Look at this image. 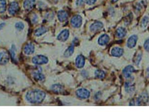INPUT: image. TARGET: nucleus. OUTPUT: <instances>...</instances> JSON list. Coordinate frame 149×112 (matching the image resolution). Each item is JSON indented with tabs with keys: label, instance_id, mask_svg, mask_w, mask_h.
<instances>
[{
	"label": "nucleus",
	"instance_id": "obj_1",
	"mask_svg": "<svg viewBox=\"0 0 149 112\" xmlns=\"http://www.w3.org/2000/svg\"><path fill=\"white\" fill-rule=\"evenodd\" d=\"M45 98V92L39 89L29 91L26 95V98L27 101L33 104L41 103L44 100Z\"/></svg>",
	"mask_w": 149,
	"mask_h": 112
},
{
	"label": "nucleus",
	"instance_id": "obj_2",
	"mask_svg": "<svg viewBox=\"0 0 149 112\" xmlns=\"http://www.w3.org/2000/svg\"><path fill=\"white\" fill-rule=\"evenodd\" d=\"M48 62V58L41 55H39L34 56L32 58V62L35 65H43V64H46Z\"/></svg>",
	"mask_w": 149,
	"mask_h": 112
},
{
	"label": "nucleus",
	"instance_id": "obj_3",
	"mask_svg": "<svg viewBox=\"0 0 149 112\" xmlns=\"http://www.w3.org/2000/svg\"><path fill=\"white\" fill-rule=\"evenodd\" d=\"M148 102V95L147 92H143L141 93L137 99V105L138 106L146 105Z\"/></svg>",
	"mask_w": 149,
	"mask_h": 112
},
{
	"label": "nucleus",
	"instance_id": "obj_4",
	"mask_svg": "<svg viewBox=\"0 0 149 112\" xmlns=\"http://www.w3.org/2000/svg\"><path fill=\"white\" fill-rule=\"evenodd\" d=\"M76 94L79 98L82 99L88 98L90 95V92L85 88H80L78 89L76 92Z\"/></svg>",
	"mask_w": 149,
	"mask_h": 112
},
{
	"label": "nucleus",
	"instance_id": "obj_5",
	"mask_svg": "<svg viewBox=\"0 0 149 112\" xmlns=\"http://www.w3.org/2000/svg\"><path fill=\"white\" fill-rule=\"evenodd\" d=\"M71 23L73 27L79 28L82 26V18L80 15H75L71 19Z\"/></svg>",
	"mask_w": 149,
	"mask_h": 112
},
{
	"label": "nucleus",
	"instance_id": "obj_6",
	"mask_svg": "<svg viewBox=\"0 0 149 112\" xmlns=\"http://www.w3.org/2000/svg\"><path fill=\"white\" fill-rule=\"evenodd\" d=\"M69 36V31L67 29H65L61 31V33L57 36V40L61 42L67 41Z\"/></svg>",
	"mask_w": 149,
	"mask_h": 112
},
{
	"label": "nucleus",
	"instance_id": "obj_7",
	"mask_svg": "<svg viewBox=\"0 0 149 112\" xmlns=\"http://www.w3.org/2000/svg\"><path fill=\"white\" fill-rule=\"evenodd\" d=\"M19 9V7L18 3L12 2L10 4L9 6L8 12L10 15H13L18 12Z\"/></svg>",
	"mask_w": 149,
	"mask_h": 112
},
{
	"label": "nucleus",
	"instance_id": "obj_8",
	"mask_svg": "<svg viewBox=\"0 0 149 112\" xmlns=\"http://www.w3.org/2000/svg\"><path fill=\"white\" fill-rule=\"evenodd\" d=\"M138 37L136 35H132L130 36L127 41V46L129 48H134L137 43Z\"/></svg>",
	"mask_w": 149,
	"mask_h": 112
},
{
	"label": "nucleus",
	"instance_id": "obj_9",
	"mask_svg": "<svg viewBox=\"0 0 149 112\" xmlns=\"http://www.w3.org/2000/svg\"><path fill=\"white\" fill-rule=\"evenodd\" d=\"M134 72H135L134 68L132 66L129 65L127 66L126 68H125L123 70V74L125 78H129L131 77L132 74Z\"/></svg>",
	"mask_w": 149,
	"mask_h": 112
},
{
	"label": "nucleus",
	"instance_id": "obj_10",
	"mask_svg": "<svg viewBox=\"0 0 149 112\" xmlns=\"http://www.w3.org/2000/svg\"><path fill=\"white\" fill-rule=\"evenodd\" d=\"M9 60V56L7 51H3L0 53V64L5 65Z\"/></svg>",
	"mask_w": 149,
	"mask_h": 112
},
{
	"label": "nucleus",
	"instance_id": "obj_11",
	"mask_svg": "<svg viewBox=\"0 0 149 112\" xmlns=\"http://www.w3.org/2000/svg\"><path fill=\"white\" fill-rule=\"evenodd\" d=\"M85 63V59L84 56L82 55H79L76 57L75 60V64L78 68H82L84 66Z\"/></svg>",
	"mask_w": 149,
	"mask_h": 112
},
{
	"label": "nucleus",
	"instance_id": "obj_12",
	"mask_svg": "<svg viewBox=\"0 0 149 112\" xmlns=\"http://www.w3.org/2000/svg\"><path fill=\"white\" fill-rule=\"evenodd\" d=\"M36 0H25L23 3V7L26 11H30L34 8Z\"/></svg>",
	"mask_w": 149,
	"mask_h": 112
},
{
	"label": "nucleus",
	"instance_id": "obj_13",
	"mask_svg": "<svg viewBox=\"0 0 149 112\" xmlns=\"http://www.w3.org/2000/svg\"><path fill=\"white\" fill-rule=\"evenodd\" d=\"M24 53L27 55H31L35 51V46L34 45L31 43H29L26 44L23 49Z\"/></svg>",
	"mask_w": 149,
	"mask_h": 112
},
{
	"label": "nucleus",
	"instance_id": "obj_14",
	"mask_svg": "<svg viewBox=\"0 0 149 112\" xmlns=\"http://www.w3.org/2000/svg\"><path fill=\"white\" fill-rule=\"evenodd\" d=\"M111 55L115 57H120L124 54V50L120 47H114L112 49L111 52Z\"/></svg>",
	"mask_w": 149,
	"mask_h": 112
},
{
	"label": "nucleus",
	"instance_id": "obj_15",
	"mask_svg": "<svg viewBox=\"0 0 149 112\" xmlns=\"http://www.w3.org/2000/svg\"><path fill=\"white\" fill-rule=\"evenodd\" d=\"M57 17H58V20L60 22H63L67 20V19L68 18V14L67 12H66L65 11L61 10L58 12Z\"/></svg>",
	"mask_w": 149,
	"mask_h": 112
},
{
	"label": "nucleus",
	"instance_id": "obj_16",
	"mask_svg": "<svg viewBox=\"0 0 149 112\" xmlns=\"http://www.w3.org/2000/svg\"><path fill=\"white\" fill-rule=\"evenodd\" d=\"M110 41V37L107 34H103L98 39V43L100 45H106Z\"/></svg>",
	"mask_w": 149,
	"mask_h": 112
},
{
	"label": "nucleus",
	"instance_id": "obj_17",
	"mask_svg": "<svg viewBox=\"0 0 149 112\" xmlns=\"http://www.w3.org/2000/svg\"><path fill=\"white\" fill-rule=\"evenodd\" d=\"M103 27V23H102L101 22H96L90 26V29L92 31L94 32L102 29Z\"/></svg>",
	"mask_w": 149,
	"mask_h": 112
},
{
	"label": "nucleus",
	"instance_id": "obj_18",
	"mask_svg": "<svg viewBox=\"0 0 149 112\" xmlns=\"http://www.w3.org/2000/svg\"><path fill=\"white\" fill-rule=\"evenodd\" d=\"M125 87L126 92L128 93H132L134 92L135 89L134 84L133 83H132L131 82H126L125 83Z\"/></svg>",
	"mask_w": 149,
	"mask_h": 112
},
{
	"label": "nucleus",
	"instance_id": "obj_19",
	"mask_svg": "<svg viewBox=\"0 0 149 112\" xmlns=\"http://www.w3.org/2000/svg\"><path fill=\"white\" fill-rule=\"evenodd\" d=\"M126 34V30L124 27H118L116 31V36L118 38H123Z\"/></svg>",
	"mask_w": 149,
	"mask_h": 112
},
{
	"label": "nucleus",
	"instance_id": "obj_20",
	"mask_svg": "<svg viewBox=\"0 0 149 112\" xmlns=\"http://www.w3.org/2000/svg\"><path fill=\"white\" fill-rule=\"evenodd\" d=\"M47 30L45 27H41L40 28H38L35 31V35L37 37H39L44 33H45L47 32Z\"/></svg>",
	"mask_w": 149,
	"mask_h": 112
},
{
	"label": "nucleus",
	"instance_id": "obj_21",
	"mask_svg": "<svg viewBox=\"0 0 149 112\" xmlns=\"http://www.w3.org/2000/svg\"><path fill=\"white\" fill-rule=\"evenodd\" d=\"M73 52H74V46L73 45H71L69 47H68V48L66 50L63 55L66 58L70 57L71 55H72Z\"/></svg>",
	"mask_w": 149,
	"mask_h": 112
},
{
	"label": "nucleus",
	"instance_id": "obj_22",
	"mask_svg": "<svg viewBox=\"0 0 149 112\" xmlns=\"http://www.w3.org/2000/svg\"><path fill=\"white\" fill-rule=\"evenodd\" d=\"M51 89L53 91L55 92V93H61L63 92V88L60 84H54L52 85Z\"/></svg>",
	"mask_w": 149,
	"mask_h": 112
},
{
	"label": "nucleus",
	"instance_id": "obj_23",
	"mask_svg": "<svg viewBox=\"0 0 149 112\" xmlns=\"http://www.w3.org/2000/svg\"><path fill=\"white\" fill-rule=\"evenodd\" d=\"M33 77L35 80H36L37 81H43L44 80L45 78V77L43 74H42L41 73H40V72H35L33 73Z\"/></svg>",
	"mask_w": 149,
	"mask_h": 112
},
{
	"label": "nucleus",
	"instance_id": "obj_24",
	"mask_svg": "<svg viewBox=\"0 0 149 112\" xmlns=\"http://www.w3.org/2000/svg\"><path fill=\"white\" fill-rule=\"evenodd\" d=\"M7 9V3L5 0H0V13L5 12Z\"/></svg>",
	"mask_w": 149,
	"mask_h": 112
},
{
	"label": "nucleus",
	"instance_id": "obj_25",
	"mask_svg": "<svg viewBox=\"0 0 149 112\" xmlns=\"http://www.w3.org/2000/svg\"><path fill=\"white\" fill-rule=\"evenodd\" d=\"M95 76L98 78L103 79L105 77V73L103 70H97L95 72Z\"/></svg>",
	"mask_w": 149,
	"mask_h": 112
},
{
	"label": "nucleus",
	"instance_id": "obj_26",
	"mask_svg": "<svg viewBox=\"0 0 149 112\" xmlns=\"http://www.w3.org/2000/svg\"><path fill=\"white\" fill-rule=\"evenodd\" d=\"M148 22H149V18L147 17V16L144 17L141 21V24H140L141 27L142 28H145L148 25Z\"/></svg>",
	"mask_w": 149,
	"mask_h": 112
},
{
	"label": "nucleus",
	"instance_id": "obj_27",
	"mask_svg": "<svg viewBox=\"0 0 149 112\" xmlns=\"http://www.w3.org/2000/svg\"><path fill=\"white\" fill-rule=\"evenodd\" d=\"M132 19H133V16H132V13L128 15L125 19V25H128L129 24H130L132 21Z\"/></svg>",
	"mask_w": 149,
	"mask_h": 112
},
{
	"label": "nucleus",
	"instance_id": "obj_28",
	"mask_svg": "<svg viewBox=\"0 0 149 112\" xmlns=\"http://www.w3.org/2000/svg\"><path fill=\"white\" fill-rule=\"evenodd\" d=\"M15 27L19 30H22L24 28L25 25L22 22H18L15 24Z\"/></svg>",
	"mask_w": 149,
	"mask_h": 112
},
{
	"label": "nucleus",
	"instance_id": "obj_29",
	"mask_svg": "<svg viewBox=\"0 0 149 112\" xmlns=\"http://www.w3.org/2000/svg\"><path fill=\"white\" fill-rule=\"evenodd\" d=\"M141 59H142V54H139L135 58V60H134V63L136 64V65H139V63L141 61Z\"/></svg>",
	"mask_w": 149,
	"mask_h": 112
},
{
	"label": "nucleus",
	"instance_id": "obj_30",
	"mask_svg": "<svg viewBox=\"0 0 149 112\" xmlns=\"http://www.w3.org/2000/svg\"><path fill=\"white\" fill-rule=\"evenodd\" d=\"M11 58L13 60H15V47L14 45H12L11 49Z\"/></svg>",
	"mask_w": 149,
	"mask_h": 112
},
{
	"label": "nucleus",
	"instance_id": "obj_31",
	"mask_svg": "<svg viewBox=\"0 0 149 112\" xmlns=\"http://www.w3.org/2000/svg\"><path fill=\"white\" fill-rule=\"evenodd\" d=\"M86 3V0H77L76 1V5L78 7L84 5Z\"/></svg>",
	"mask_w": 149,
	"mask_h": 112
},
{
	"label": "nucleus",
	"instance_id": "obj_32",
	"mask_svg": "<svg viewBox=\"0 0 149 112\" xmlns=\"http://www.w3.org/2000/svg\"><path fill=\"white\" fill-rule=\"evenodd\" d=\"M144 49L147 51L149 52V39L147 40L144 42Z\"/></svg>",
	"mask_w": 149,
	"mask_h": 112
},
{
	"label": "nucleus",
	"instance_id": "obj_33",
	"mask_svg": "<svg viewBox=\"0 0 149 112\" xmlns=\"http://www.w3.org/2000/svg\"><path fill=\"white\" fill-rule=\"evenodd\" d=\"M96 1L97 0H86V3L87 4L90 5L94 4L96 2Z\"/></svg>",
	"mask_w": 149,
	"mask_h": 112
},
{
	"label": "nucleus",
	"instance_id": "obj_34",
	"mask_svg": "<svg viewBox=\"0 0 149 112\" xmlns=\"http://www.w3.org/2000/svg\"><path fill=\"white\" fill-rule=\"evenodd\" d=\"M5 25V24L4 23H1V24H0V30H1V29L4 27Z\"/></svg>",
	"mask_w": 149,
	"mask_h": 112
},
{
	"label": "nucleus",
	"instance_id": "obj_35",
	"mask_svg": "<svg viewBox=\"0 0 149 112\" xmlns=\"http://www.w3.org/2000/svg\"><path fill=\"white\" fill-rule=\"evenodd\" d=\"M147 74L148 77H149V68L147 69Z\"/></svg>",
	"mask_w": 149,
	"mask_h": 112
},
{
	"label": "nucleus",
	"instance_id": "obj_36",
	"mask_svg": "<svg viewBox=\"0 0 149 112\" xmlns=\"http://www.w3.org/2000/svg\"><path fill=\"white\" fill-rule=\"evenodd\" d=\"M111 1L112 3H116V2H117L118 0H111Z\"/></svg>",
	"mask_w": 149,
	"mask_h": 112
}]
</instances>
